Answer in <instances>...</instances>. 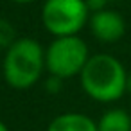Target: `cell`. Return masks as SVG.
<instances>
[{"label": "cell", "mask_w": 131, "mask_h": 131, "mask_svg": "<svg viewBox=\"0 0 131 131\" xmlns=\"http://www.w3.org/2000/svg\"><path fill=\"white\" fill-rule=\"evenodd\" d=\"M45 68V50L34 38H18L4 54L2 72L6 83L15 90L32 88Z\"/></svg>", "instance_id": "2"}, {"label": "cell", "mask_w": 131, "mask_h": 131, "mask_svg": "<svg viewBox=\"0 0 131 131\" xmlns=\"http://www.w3.org/2000/svg\"><path fill=\"white\" fill-rule=\"evenodd\" d=\"M90 31L102 43H115L126 32V22L120 13L113 9H102L90 15Z\"/></svg>", "instance_id": "5"}, {"label": "cell", "mask_w": 131, "mask_h": 131, "mask_svg": "<svg viewBox=\"0 0 131 131\" xmlns=\"http://www.w3.org/2000/svg\"><path fill=\"white\" fill-rule=\"evenodd\" d=\"M11 2H15V4H31L34 0H11Z\"/></svg>", "instance_id": "12"}, {"label": "cell", "mask_w": 131, "mask_h": 131, "mask_svg": "<svg viewBox=\"0 0 131 131\" xmlns=\"http://www.w3.org/2000/svg\"><path fill=\"white\" fill-rule=\"evenodd\" d=\"M86 0H45L41 7V22L54 38L77 36L90 22Z\"/></svg>", "instance_id": "4"}, {"label": "cell", "mask_w": 131, "mask_h": 131, "mask_svg": "<svg viewBox=\"0 0 131 131\" xmlns=\"http://www.w3.org/2000/svg\"><path fill=\"white\" fill-rule=\"evenodd\" d=\"M47 131H99L97 122L84 113H61L54 117Z\"/></svg>", "instance_id": "6"}, {"label": "cell", "mask_w": 131, "mask_h": 131, "mask_svg": "<svg viewBox=\"0 0 131 131\" xmlns=\"http://www.w3.org/2000/svg\"><path fill=\"white\" fill-rule=\"evenodd\" d=\"M61 84H63V79L58 75H49V79L45 81V88L49 93H58L61 90Z\"/></svg>", "instance_id": "9"}, {"label": "cell", "mask_w": 131, "mask_h": 131, "mask_svg": "<svg viewBox=\"0 0 131 131\" xmlns=\"http://www.w3.org/2000/svg\"><path fill=\"white\" fill-rule=\"evenodd\" d=\"M84 93L97 102H115L126 93L127 72L111 54H93L79 75Z\"/></svg>", "instance_id": "1"}, {"label": "cell", "mask_w": 131, "mask_h": 131, "mask_svg": "<svg viewBox=\"0 0 131 131\" xmlns=\"http://www.w3.org/2000/svg\"><path fill=\"white\" fill-rule=\"evenodd\" d=\"M16 40H18V38H16L15 25H13L9 20H6V18L0 16V49L7 50Z\"/></svg>", "instance_id": "8"}, {"label": "cell", "mask_w": 131, "mask_h": 131, "mask_svg": "<svg viewBox=\"0 0 131 131\" xmlns=\"http://www.w3.org/2000/svg\"><path fill=\"white\" fill-rule=\"evenodd\" d=\"M126 92L131 93V72H127V83H126Z\"/></svg>", "instance_id": "11"}, {"label": "cell", "mask_w": 131, "mask_h": 131, "mask_svg": "<svg viewBox=\"0 0 131 131\" xmlns=\"http://www.w3.org/2000/svg\"><path fill=\"white\" fill-rule=\"evenodd\" d=\"M106 4H108V0H86V6H88L90 13H97V11L106 9Z\"/></svg>", "instance_id": "10"}, {"label": "cell", "mask_w": 131, "mask_h": 131, "mask_svg": "<svg viewBox=\"0 0 131 131\" xmlns=\"http://www.w3.org/2000/svg\"><path fill=\"white\" fill-rule=\"evenodd\" d=\"M99 131H131V115L122 108H111L97 122Z\"/></svg>", "instance_id": "7"}, {"label": "cell", "mask_w": 131, "mask_h": 131, "mask_svg": "<svg viewBox=\"0 0 131 131\" xmlns=\"http://www.w3.org/2000/svg\"><path fill=\"white\" fill-rule=\"evenodd\" d=\"M0 131H9V127H7V126H6L2 120H0Z\"/></svg>", "instance_id": "13"}, {"label": "cell", "mask_w": 131, "mask_h": 131, "mask_svg": "<svg viewBox=\"0 0 131 131\" xmlns=\"http://www.w3.org/2000/svg\"><path fill=\"white\" fill-rule=\"evenodd\" d=\"M90 59L88 45L77 36L54 38L45 49V68L50 75L70 79L81 75L84 65Z\"/></svg>", "instance_id": "3"}]
</instances>
